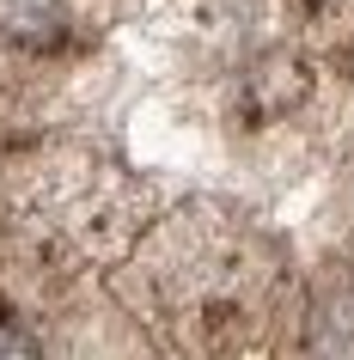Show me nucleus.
I'll use <instances>...</instances> for the list:
<instances>
[{"label": "nucleus", "instance_id": "obj_1", "mask_svg": "<svg viewBox=\"0 0 354 360\" xmlns=\"http://www.w3.org/2000/svg\"><path fill=\"white\" fill-rule=\"evenodd\" d=\"M56 25V0H0V37H43Z\"/></svg>", "mask_w": 354, "mask_h": 360}, {"label": "nucleus", "instance_id": "obj_2", "mask_svg": "<svg viewBox=\"0 0 354 360\" xmlns=\"http://www.w3.org/2000/svg\"><path fill=\"white\" fill-rule=\"evenodd\" d=\"M0 360H43V348L25 336L19 323H0Z\"/></svg>", "mask_w": 354, "mask_h": 360}]
</instances>
